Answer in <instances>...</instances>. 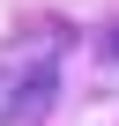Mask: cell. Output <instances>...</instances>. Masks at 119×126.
Returning a JSON list of instances; mask_svg holds the SVG:
<instances>
[{"label":"cell","instance_id":"1","mask_svg":"<svg viewBox=\"0 0 119 126\" xmlns=\"http://www.w3.org/2000/svg\"><path fill=\"white\" fill-rule=\"evenodd\" d=\"M60 52H67V37L45 30L37 45H8V59H0V119H37L60 89Z\"/></svg>","mask_w":119,"mask_h":126},{"label":"cell","instance_id":"2","mask_svg":"<svg viewBox=\"0 0 119 126\" xmlns=\"http://www.w3.org/2000/svg\"><path fill=\"white\" fill-rule=\"evenodd\" d=\"M97 52H104V59H112V67H119V22L104 30V45H97Z\"/></svg>","mask_w":119,"mask_h":126}]
</instances>
